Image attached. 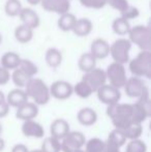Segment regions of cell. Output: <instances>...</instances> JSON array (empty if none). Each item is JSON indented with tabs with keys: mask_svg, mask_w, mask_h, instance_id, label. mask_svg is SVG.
<instances>
[{
	"mask_svg": "<svg viewBox=\"0 0 151 152\" xmlns=\"http://www.w3.org/2000/svg\"><path fill=\"white\" fill-rule=\"evenodd\" d=\"M4 147H5V142H4L3 139L0 137V151H2L4 149Z\"/></svg>",
	"mask_w": 151,
	"mask_h": 152,
	"instance_id": "ee69618b",
	"label": "cell"
},
{
	"mask_svg": "<svg viewBox=\"0 0 151 152\" xmlns=\"http://www.w3.org/2000/svg\"><path fill=\"white\" fill-rule=\"evenodd\" d=\"M78 19L76 18V16L71 12H66V14H63L59 17L58 19V27L62 31H71L73 30L74 26H75L76 22Z\"/></svg>",
	"mask_w": 151,
	"mask_h": 152,
	"instance_id": "484cf974",
	"label": "cell"
},
{
	"mask_svg": "<svg viewBox=\"0 0 151 152\" xmlns=\"http://www.w3.org/2000/svg\"><path fill=\"white\" fill-rule=\"evenodd\" d=\"M40 1H42V0H27V2H28L29 4H31V5H36V4H39Z\"/></svg>",
	"mask_w": 151,
	"mask_h": 152,
	"instance_id": "7bdbcfd3",
	"label": "cell"
},
{
	"mask_svg": "<svg viewBox=\"0 0 151 152\" xmlns=\"http://www.w3.org/2000/svg\"><path fill=\"white\" fill-rule=\"evenodd\" d=\"M15 37L21 44H27L33 37V29L21 24L15 29Z\"/></svg>",
	"mask_w": 151,
	"mask_h": 152,
	"instance_id": "603a6c76",
	"label": "cell"
},
{
	"mask_svg": "<svg viewBox=\"0 0 151 152\" xmlns=\"http://www.w3.org/2000/svg\"><path fill=\"white\" fill-rule=\"evenodd\" d=\"M49 88H50V95L58 100L67 99L74 93L73 85L66 81H56Z\"/></svg>",
	"mask_w": 151,
	"mask_h": 152,
	"instance_id": "8fae6325",
	"label": "cell"
},
{
	"mask_svg": "<svg viewBox=\"0 0 151 152\" xmlns=\"http://www.w3.org/2000/svg\"><path fill=\"white\" fill-rule=\"evenodd\" d=\"M108 4L112 8L118 10L119 12H122L129 6V3L127 0H108Z\"/></svg>",
	"mask_w": 151,
	"mask_h": 152,
	"instance_id": "74e56055",
	"label": "cell"
},
{
	"mask_svg": "<svg viewBox=\"0 0 151 152\" xmlns=\"http://www.w3.org/2000/svg\"><path fill=\"white\" fill-rule=\"evenodd\" d=\"M1 42H2V35L0 34V45H1Z\"/></svg>",
	"mask_w": 151,
	"mask_h": 152,
	"instance_id": "c3c4849f",
	"label": "cell"
},
{
	"mask_svg": "<svg viewBox=\"0 0 151 152\" xmlns=\"http://www.w3.org/2000/svg\"><path fill=\"white\" fill-rule=\"evenodd\" d=\"M124 92L128 97L131 98H140L143 94H145L146 92L149 91L146 83L144 82L143 79L138 78V77H131L127 78V81L125 83L124 87Z\"/></svg>",
	"mask_w": 151,
	"mask_h": 152,
	"instance_id": "ba28073f",
	"label": "cell"
},
{
	"mask_svg": "<svg viewBox=\"0 0 151 152\" xmlns=\"http://www.w3.org/2000/svg\"><path fill=\"white\" fill-rule=\"evenodd\" d=\"M22 134L27 138L42 139L44 136V129L40 123L35 120H27L22 124Z\"/></svg>",
	"mask_w": 151,
	"mask_h": 152,
	"instance_id": "5bb4252c",
	"label": "cell"
},
{
	"mask_svg": "<svg viewBox=\"0 0 151 152\" xmlns=\"http://www.w3.org/2000/svg\"><path fill=\"white\" fill-rule=\"evenodd\" d=\"M25 92L28 98H31L36 106H44L50 102V88L42 79H30L25 87Z\"/></svg>",
	"mask_w": 151,
	"mask_h": 152,
	"instance_id": "7a4b0ae2",
	"label": "cell"
},
{
	"mask_svg": "<svg viewBox=\"0 0 151 152\" xmlns=\"http://www.w3.org/2000/svg\"><path fill=\"white\" fill-rule=\"evenodd\" d=\"M131 24L127 20L123 19L122 17H119L116 18L112 23V29H113L115 34H118V35L124 36L126 34H128L129 30H131Z\"/></svg>",
	"mask_w": 151,
	"mask_h": 152,
	"instance_id": "4316f807",
	"label": "cell"
},
{
	"mask_svg": "<svg viewBox=\"0 0 151 152\" xmlns=\"http://www.w3.org/2000/svg\"><path fill=\"white\" fill-rule=\"evenodd\" d=\"M0 67H1V66H0Z\"/></svg>",
	"mask_w": 151,
	"mask_h": 152,
	"instance_id": "f907efd6",
	"label": "cell"
},
{
	"mask_svg": "<svg viewBox=\"0 0 151 152\" xmlns=\"http://www.w3.org/2000/svg\"><path fill=\"white\" fill-rule=\"evenodd\" d=\"M29 152H42L40 149H36V150H31V151H29Z\"/></svg>",
	"mask_w": 151,
	"mask_h": 152,
	"instance_id": "bcb514c9",
	"label": "cell"
},
{
	"mask_svg": "<svg viewBox=\"0 0 151 152\" xmlns=\"http://www.w3.org/2000/svg\"><path fill=\"white\" fill-rule=\"evenodd\" d=\"M139 16H140V10H139V8L129 4L128 7H127L126 10H124V12H121V16L120 17H122V18L125 19V20L129 21V20H133V19L138 18Z\"/></svg>",
	"mask_w": 151,
	"mask_h": 152,
	"instance_id": "8d00e7d4",
	"label": "cell"
},
{
	"mask_svg": "<svg viewBox=\"0 0 151 152\" xmlns=\"http://www.w3.org/2000/svg\"><path fill=\"white\" fill-rule=\"evenodd\" d=\"M5 102H7L9 107L18 109L19 107L28 102V96L23 89H12L8 92L7 96H5Z\"/></svg>",
	"mask_w": 151,
	"mask_h": 152,
	"instance_id": "ac0fdd59",
	"label": "cell"
},
{
	"mask_svg": "<svg viewBox=\"0 0 151 152\" xmlns=\"http://www.w3.org/2000/svg\"><path fill=\"white\" fill-rule=\"evenodd\" d=\"M19 68H20L23 72H25L29 78H34V76L38 72L37 66L31 60H29V59H23V58L21 59Z\"/></svg>",
	"mask_w": 151,
	"mask_h": 152,
	"instance_id": "d6a6232c",
	"label": "cell"
},
{
	"mask_svg": "<svg viewBox=\"0 0 151 152\" xmlns=\"http://www.w3.org/2000/svg\"><path fill=\"white\" fill-rule=\"evenodd\" d=\"M127 39L135 44L141 51H150L151 49V29L146 25H137L131 27L128 32Z\"/></svg>",
	"mask_w": 151,
	"mask_h": 152,
	"instance_id": "277c9868",
	"label": "cell"
},
{
	"mask_svg": "<svg viewBox=\"0 0 151 152\" xmlns=\"http://www.w3.org/2000/svg\"><path fill=\"white\" fill-rule=\"evenodd\" d=\"M92 22L87 18H81L78 19L73 28V31L76 35L78 36H87L92 31Z\"/></svg>",
	"mask_w": 151,
	"mask_h": 152,
	"instance_id": "44dd1931",
	"label": "cell"
},
{
	"mask_svg": "<svg viewBox=\"0 0 151 152\" xmlns=\"http://www.w3.org/2000/svg\"><path fill=\"white\" fill-rule=\"evenodd\" d=\"M90 53L95 59H105L110 54V45L104 38H96L91 42Z\"/></svg>",
	"mask_w": 151,
	"mask_h": 152,
	"instance_id": "4fadbf2b",
	"label": "cell"
},
{
	"mask_svg": "<svg viewBox=\"0 0 151 152\" xmlns=\"http://www.w3.org/2000/svg\"><path fill=\"white\" fill-rule=\"evenodd\" d=\"M42 6L44 10L61 15L69 12L71 3L69 0H42Z\"/></svg>",
	"mask_w": 151,
	"mask_h": 152,
	"instance_id": "7c38bea8",
	"label": "cell"
},
{
	"mask_svg": "<svg viewBox=\"0 0 151 152\" xmlns=\"http://www.w3.org/2000/svg\"><path fill=\"white\" fill-rule=\"evenodd\" d=\"M40 150L42 152H60L61 142L53 137H48L44 140Z\"/></svg>",
	"mask_w": 151,
	"mask_h": 152,
	"instance_id": "f546056e",
	"label": "cell"
},
{
	"mask_svg": "<svg viewBox=\"0 0 151 152\" xmlns=\"http://www.w3.org/2000/svg\"><path fill=\"white\" fill-rule=\"evenodd\" d=\"M106 145H107L106 152H120V149L116 148V147H113V146H111V145H108L107 143H106Z\"/></svg>",
	"mask_w": 151,
	"mask_h": 152,
	"instance_id": "b9f144b4",
	"label": "cell"
},
{
	"mask_svg": "<svg viewBox=\"0 0 151 152\" xmlns=\"http://www.w3.org/2000/svg\"><path fill=\"white\" fill-rule=\"evenodd\" d=\"M95 93H96L97 98L99 99V102L107 104V107L113 106L115 104H118L121 98L120 90L109 84L104 85V86L101 87Z\"/></svg>",
	"mask_w": 151,
	"mask_h": 152,
	"instance_id": "30bf717a",
	"label": "cell"
},
{
	"mask_svg": "<svg viewBox=\"0 0 151 152\" xmlns=\"http://www.w3.org/2000/svg\"><path fill=\"white\" fill-rule=\"evenodd\" d=\"M5 102V95H4V93L0 90V104H2V102Z\"/></svg>",
	"mask_w": 151,
	"mask_h": 152,
	"instance_id": "f6af8a7d",
	"label": "cell"
},
{
	"mask_svg": "<svg viewBox=\"0 0 151 152\" xmlns=\"http://www.w3.org/2000/svg\"><path fill=\"white\" fill-rule=\"evenodd\" d=\"M46 62L50 67L56 68L62 62V54L56 48H50L47 50L46 55H44Z\"/></svg>",
	"mask_w": 151,
	"mask_h": 152,
	"instance_id": "cb8c5ba5",
	"label": "cell"
},
{
	"mask_svg": "<svg viewBox=\"0 0 151 152\" xmlns=\"http://www.w3.org/2000/svg\"><path fill=\"white\" fill-rule=\"evenodd\" d=\"M22 24L29 27L31 29H35L39 26L40 19L38 17L35 10H33L31 7H23L22 10L19 14Z\"/></svg>",
	"mask_w": 151,
	"mask_h": 152,
	"instance_id": "2e32d148",
	"label": "cell"
},
{
	"mask_svg": "<svg viewBox=\"0 0 151 152\" xmlns=\"http://www.w3.org/2000/svg\"><path fill=\"white\" fill-rule=\"evenodd\" d=\"M128 68L133 77L151 78V52L141 51L133 59L128 61Z\"/></svg>",
	"mask_w": 151,
	"mask_h": 152,
	"instance_id": "3957f363",
	"label": "cell"
},
{
	"mask_svg": "<svg viewBox=\"0 0 151 152\" xmlns=\"http://www.w3.org/2000/svg\"><path fill=\"white\" fill-rule=\"evenodd\" d=\"M79 68L83 72H88L96 67V59L90 54V53H84L80 56L78 61Z\"/></svg>",
	"mask_w": 151,
	"mask_h": 152,
	"instance_id": "d4e9b609",
	"label": "cell"
},
{
	"mask_svg": "<svg viewBox=\"0 0 151 152\" xmlns=\"http://www.w3.org/2000/svg\"><path fill=\"white\" fill-rule=\"evenodd\" d=\"M10 80V72L9 70L5 69L3 67H0V85L3 86L6 85Z\"/></svg>",
	"mask_w": 151,
	"mask_h": 152,
	"instance_id": "f35d334b",
	"label": "cell"
},
{
	"mask_svg": "<svg viewBox=\"0 0 151 152\" xmlns=\"http://www.w3.org/2000/svg\"><path fill=\"white\" fill-rule=\"evenodd\" d=\"M107 145L106 142L98 138H92L86 141L85 144V152H106Z\"/></svg>",
	"mask_w": 151,
	"mask_h": 152,
	"instance_id": "f1b7e54d",
	"label": "cell"
},
{
	"mask_svg": "<svg viewBox=\"0 0 151 152\" xmlns=\"http://www.w3.org/2000/svg\"><path fill=\"white\" fill-rule=\"evenodd\" d=\"M12 152H29L28 148L24 144H17L12 147Z\"/></svg>",
	"mask_w": 151,
	"mask_h": 152,
	"instance_id": "60d3db41",
	"label": "cell"
},
{
	"mask_svg": "<svg viewBox=\"0 0 151 152\" xmlns=\"http://www.w3.org/2000/svg\"><path fill=\"white\" fill-rule=\"evenodd\" d=\"M126 141H127V139H126V137H125L124 132L120 129L114 128L109 134L106 143H107L108 145H111V146L120 149L121 147L126 143Z\"/></svg>",
	"mask_w": 151,
	"mask_h": 152,
	"instance_id": "7402d4cb",
	"label": "cell"
},
{
	"mask_svg": "<svg viewBox=\"0 0 151 152\" xmlns=\"http://www.w3.org/2000/svg\"><path fill=\"white\" fill-rule=\"evenodd\" d=\"M83 6L93 10H101L108 4V0H79Z\"/></svg>",
	"mask_w": 151,
	"mask_h": 152,
	"instance_id": "d590c367",
	"label": "cell"
},
{
	"mask_svg": "<svg viewBox=\"0 0 151 152\" xmlns=\"http://www.w3.org/2000/svg\"><path fill=\"white\" fill-rule=\"evenodd\" d=\"M22 4L20 0H7L4 5L5 14L9 17H17L19 16L20 12L22 10Z\"/></svg>",
	"mask_w": 151,
	"mask_h": 152,
	"instance_id": "4dcf8cb0",
	"label": "cell"
},
{
	"mask_svg": "<svg viewBox=\"0 0 151 152\" xmlns=\"http://www.w3.org/2000/svg\"></svg>",
	"mask_w": 151,
	"mask_h": 152,
	"instance_id": "816d5d0a",
	"label": "cell"
},
{
	"mask_svg": "<svg viewBox=\"0 0 151 152\" xmlns=\"http://www.w3.org/2000/svg\"><path fill=\"white\" fill-rule=\"evenodd\" d=\"M21 57L16 52H6L3 54L0 60V66L7 70H15L19 67L21 62Z\"/></svg>",
	"mask_w": 151,
	"mask_h": 152,
	"instance_id": "ffe728a7",
	"label": "cell"
},
{
	"mask_svg": "<svg viewBox=\"0 0 151 152\" xmlns=\"http://www.w3.org/2000/svg\"><path fill=\"white\" fill-rule=\"evenodd\" d=\"M79 123L84 126H91L96 123L97 113L91 108H83L77 114Z\"/></svg>",
	"mask_w": 151,
	"mask_h": 152,
	"instance_id": "d6986e66",
	"label": "cell"
},
{
	"mask_svg": "<svg viewBox=\"0 0 151 152\" xmlns=\"http://www.w3.org/2000/svg\"><path fill=\"white\" fill-rule=\"evenodd\" d=\"M10 79H12V83H14L19 89H22L26 87V85L28 84L30 79H32V78H29L25 72H23L22 70L18 67L12 72V75H10Z\"/></svg>",
	"mask_w": 151,
	"mask_h": 152,
	"instance_id": "83f0119b",
	"label": "cell"
},
{
	"mask_svg": "<svg viewBox=\"0 0 151 152\" xmlns=\"http://www.w3.org/2000/svg\"><path fill=\"white\" fill-rule=\"evenodd\" d=\"M71 132L69 129V122L64 119H55L54 121L51 123L50 126V132L51 137L57 139V140L61 141L69 132Z\"/></svg>",
	"mask_w": 151,
	"mask_h": 152,
	"instance_id": "e0dca14e",
	"label": "cell"
},
{
	"mask_svg": "<svg viewBox=\"0 0 151 152\" xmlns=\"http://www.w3.org/2000/svg\"><path fill=\"white\" fill-rule=\"evenodd\" d=\"M61 142V151L62 152H76L83 149L86 144V138L81 132H69Z\"/></svg>",
	"mask_w": 151,
	"mask_h": 152,
	"instance_id": "52a82bcc",
	"label": "cell"
},
{
	"mask_svg": "<svg viewBox=\"0 0 151 152\" xmlns=\"http://www.w3.org/2000/svg\"><path fill=\"white\" fill-rule=\"evenodd\" d=\"M1 132H2V125H1V123H0V134H1Z\"/></svg>",
	"mask_w": 151,
	"mask_h": 152,
	"instance_id": "7dc6e473",
	"label": "cell"
},
{
	"mask_svg": "<svg viewBox=\"0 0 151 152\" xmlns=\"http://www.w3.org/2000/svg\"><path fill=\"white\" fill-rule=\"evenodd\" d=\"M73 90H74V93L77 94V95L81 98H88L89 96L92 95V93H94V92L92 91V89H91L86 83L83 82L82 80L77 83L75 86H73Z\"/></svg>",
	"mask_w": 151,
	"mask_h": 152,
	"instance_id": "836d02e7",
	"label": "cell"
},
{
	"mask_svg": "<svg viewBox=\"0 0 151 152\" xmlns=\"http://www.w3.org/2000/svg\"><path fill=\"white\" fill-rule=\"evenodd\" d=\"M131 49V42L127 38L116 39L110 46V54L114 62L124 65L129 61V52Z\"/></svg>",
	"mask_w": 151,
	"mask_h": 152,
	"instance_id": "8992f818",
	"label": "cell"
},
{
	"mask_svg": "<svg viewBox=\"0 0 151 152\" xmlns=\"http://www.w3.org/2000/svg\"><path fill=\"white\" fill-rule=\"evenodd\" d=\"M82 81L85 82L93 92H96L101 87L107 84V76L106 72L101 68H93L88 72H85L82 77Z\"/></svg>",
	"mask_w": 151,
	"mask_h": 152,
	"instance_id": "9c48e42d",
	"label": "cell"
},
{
	"mask_svg": "<svg viewBox=\"0 0 151 152\" xmlns=\"http://www.w3.org/2000/svg\"><path fill=\"white\" fill-rule=\"evenodd\" d=\"M76 152H85V151H84V149H81V150H78V151H76Z\"/></svg>",
	"mask_w": 151,
	"mask_h": 152,
	"instance_id": "681fc988",
	"label": "cell"
},
{
	"mask_svg": "<svg viewBox=\"0 0 151 152\" xmlns=\"http://www.w3.org/2000/svg\"><path fill=\"white\" fill-rule=\"evenodd\" d=\"M122 132H124L127 140H138L142 136V134H143V126H142V124L133 123L126 129L122 130Z\"/></svg>",
	"mask_w": 151,
	"mask_h": 152,
	"instance_id": "1f68e13d",
	"label": "cell"
},
{
	"mask_svg": "<svg viewBox=\"0 0 151 152\" xmlns=\"http://www.w3.org/2000/svg\"><path fill=\"white\" fill-rule=\"evenodd\" d=\"M38 115V106L32 102H27L21 107H19L16 111V117L20 120H34Z\"/></svg>",
	"mask_w": 151,
	"mask_h": 152,
	"instance_id": "9a60e30c",
	"label": "cell"
},
{
	"mask_svg": "<svg viewBox=\"0 0 151 152\" xmlns=\"http://www.w3.org/2000/svg\"><path fill=\"white\" fill-rule=\"evenodd\" d=\"M124 152H147V145L140 139L131 140L127 143Z\"/></svg>",
	"mask_w": 151,
	"mask_h": 152,
	"instance_id": "e575fe53",
	"label": "cell"
},
{
	"mask_svg": "<svg viewBox=\"0 0 151 152\" xmlns=\"http://www.w3.org/2000/svg\"><path fill=\"white\" fill-rule=\"evenodd\" d=\"M106 76H107V81H109V85L119 89L123 88L127 81L126 69L123 64L117 63V62H112L107 67Z\"/></svg>",
	"mask_w": 151,
	"mask_h": 152,
	"instance_id": "5b68a950",
	"label": "cell"
},
{
	"mask_svg": "<svg viewBox=\"0 0 151 152\" xmlns=\"http://www.w3.org/2000/svg\"><path fill=\"white\" fill-rule=\"evenodd\" d=\"M107 115L116 129L124 130L133 124V104H115L107 108Z\"/></svg>",
	"mask_w": 151,
	"mask_h": 152,
	"instance_id": "6da1fadb",
	"label": "cell"
},
{
	"mask_svg": "<svg viewBox=\"0 0 151 152\" xmlns=\"http://www.w3.org/2000/svg\"><path fill=\"white\" fill-rule=\"evenodd\" d=\"M9 109L10 107L8 106V104L6 102L0 104V119L7 116L8 113H9Z\"/></svg>",
	"mask_w": 151,
	"mask_h": 152,
	"instance_id": "ab89813d",
	"label": "cell"
}]
</instances>
